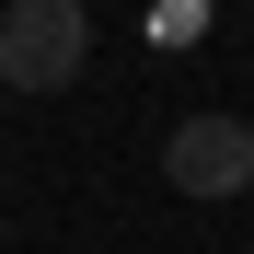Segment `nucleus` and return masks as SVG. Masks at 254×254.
Wrapping results in <instances>:
<instances>
[{"instance_id": "nucleus-2", "label": "nucleus", "mask_w": 254, "mask_h": 254, "mask_svg": "<svg viewBox=\"0 0 254 254\" xmlns=\"http://www.w3.org/2000/svg\"><path fill=\"white\" fill-rule=\"evenodd\" d=\"M162 174H174V196H243L254 185V127L243 116H185L162 139Z\"/></svg>"}, {"instance_id": "nucleus-1", "label": "nucleus", "mask_w": 254, "mask_h": 254, "mask_svg": "<svg viewBox=\"0 0 254 254\" xmlns=\"http://www.w3.org/2000/svg\"><path fill=\"white\" fill-rule=\"evenodd\" d=\"M81 69H93L81 0H0V93H69Z\"/></svg>"}]
</instances>
